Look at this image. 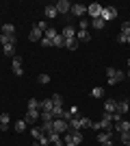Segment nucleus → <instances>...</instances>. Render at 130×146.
<instances>
[{
  "label": "nucleus",
  "instance_id": "nucleus-41",
  "mask_svg": "<svg viewBox=\"0 0 130 146\" xmlns=\"http://www.w3.org/2000/svg\"><path fill=\"white\" fill-rule=\"evenodd\" d=\"M117 122H122V116L115 111V113H113V124H117Z\"/></svg>",
  "mask_w": 130,
  "mask_h": 146
},
{
  "label": "nucleus",
  "instance_id": "nucleus-38",
  "mask_svg": "<svg viewBox=\"0 0 130 146\" xmlns=\"http://www.w3.org/2000/svg\"><path fill=\"white\" fill-rule=\"evenodd\" d=\"M122 135V142L124 144H130V131H126V133H119Z\"/></svg>",
  "mask_w": 130,
  "mask_h": 146
},
{
  "label": "nucleus",
  "instance_id": "nucleus-21",
  "mask_svg": "<svg viewBox=\"0 0 130 146\" xmlns=\"http://www.w3.org/2000/svg\"><path fill=\"white\" fill-rule=\"evenodd\" d=\"M46 15H48V20H52V18H56L59 13H56V9H54V5H48L46 7Z\"/></svg>",
  "mask_w": 130,
  "mask_h": 146
},
{
  "label": "nucleus",
  "instance_id": "nucleus-13",
  "mask_svg": "<svg viewBox=\"0 0 130 146\" xmlns=\"http://www.w3.org/2000/svg\"><path fill=\"white\" fill-rule=\"evenodd\" d=\"M9 124H11L9 113H0V131H7V129H9Z\"/></svg>",
  "mask_w": 130,
  "mask_h": 146
},
{
  "label": "nucleus",
  "instance_id": "nucleus-37",
  "mask_svg": "<svg viewBox=\"0 0 130 146\" xmlns=\"http://www.w3.org/2000/svg\"><path fill=\"white\" fill-rule=\"evenodd\" d=\"M35 29H39L41 33H46V31H48V24H46V22H37V24H35Z\"/></svg>",
  "mask_w": 130,
  "mask_h": 146
},
{
  "label": "nucleus",
  "instance_id": "nucleus-12",
  "mask_svg": "<svg viewBox=\"0 0 130 146\" xmlns=\"http://www.w3.org/2000/svg\"><path fill=\"white\" fill-rule=\"evenodd\" d=\"M67 133L72 135V140H74V144H78V146L82 144V133H80V131H78V129H69Z\"/></svg>",
  "mask_w": 130,
  "mask_h": 146
},
{
  "label": "nucleus",
  "instance_id": "nucleus-45",
  "mask_svg": "<svg viewBox=\"0 0 130 146\" xmlns=\"http://www.w3.org/2000/svg\"><path fill=\"white\" fill-rule=\"evenodd\" d=\"M126 44H130V35H126Z\"/></svg>",
  "mask_w": 130,
  "mask_h": 146
},
{
  "label": "nucleus",
  "instance_id": "nucleus-9",
  "mask_svg": "<svg viewBox=\"0 0 130 146\" xmlns=\"http://www.w3.org/2000/svg\"><path fill=\"white\" fill-rule=\"evenodd\" d=\"M52 109H54V103H52V98L39 100V111H52Z\"/></svg>",
  "mask_w": 130,
  "mask_h": 146
},
{
  "label": "nucleus",
  "instance_id": "nucleus-10",
  "mask_svg": "<svg viewBox=\"0 0 130 146\" xmlns=\"http://www.w3.org/2000/svg\"><path fill=\"white\" fill-rule=\"evenodd\" d=\"M113 131H117V133H126V131H130V122L122 120V122H117V124H113Z\"/></svg>",
  "mask_w": 130,
  "mask_h": 146
},
{
  "label": "nucleus",
  "instance_id": "nucleus-33",
  "mask_svg": "<svg viewBox=\"0 0 130 146\" xmlns=\"http://www.w3.org/2000/svg\"><path fill=\"white\" fill-rule=\"evenodd\" d=\"M82 127H85V129H91V127H93V122L89 120V118H80V129H82Z\"/></svg>",
  "mask_w": 130,
  "mask_h": 146
},
{
  "label": "nucleus",
  "instance_id": "nucleus-5",
  "mask_svg": "<svg viewBox=\"0 0 130 146\" xmlns=\"http://www.w3.org/2000/svg\"><path fill=\"white\" fill-rule=\"evenodd\" d=\"M54 9H56V13H67V11H72V2H67V0H59L54 5Z\"/></svg>",
  "mask_w": 130,
  "mask_h": 146
},
{
  "label": "nucleus",
  "instance_id": "nucleus-18",
  "mask_svg": "<svg viewBox=\"0 0 130 146\" xmlns=\"http://www.w3.org/2000/svg\"><path fill=\"white\" fill-rule=\"evenodd\" d=\"M0 33H2V35H9V37H15V26L13 24H5Z\"/></svg>",
  "mask_w": 130,
  "mask_h": 146
},
{
  "label": "nucleus",
  "instance_id": "nucleus-29",
  "mask_svg": "<svg viewBox=\"0 0 130 146\" xmlns=\"http://www.w3.org/2000/svg\"><path fill=\"white\" fill-rule=\"evenodd\" d=\"M26 127H28V124H26L24 120H18V122H15V131H18V133H24Z\"/></svg>",
  "mask_w": 130,
  "mask_h": 146
},
{
  "label": "nucleus",
  "instance_id": "nucleus-46",
  "mask_svg": "<svg viewBox=\"0 0 130 146\" xmlns=\"http://www.w3.org/2000/svg\"><path fill=\"white\" fill-rule=\"evenodd\" d=\"M65 146H78V144H74V142H69V144H65Z\"/></svg>",
  "mask_w": 130,
  "mask_h": 146
},
{
  "label": "nucleus",
  "instance_id": "nucleus-24",
  "mask_svg": "<svg viewBox=\"0 0 130 146\" xmlns=\"http://www.w3.org/2000/svg\"><path fill=\"white\" fill-rule=\"evenodd\" d=\"M69 129H78L80 131V116H74L69 120Z\"/></svg>",
  "mask_w": 130,
  "mask_h": 146
},
{
  "label": "nucleus",
  "instance_id": "nucleus-8",
  "mask_svg": "<svg viewBox=\"0 0 130 146\" xmlns=\"http://www.w3.org/2000/svg\"><path fill=\"white\" fill-rule=\"evenodd\" d=\"M104 111H106V113H115V111H117V100L106 98V100H104Z\"/></svg>",
  "mask_w": 130,
  "mask_h": 146
},
{
  "label": "nucleus",
  "instance_id": "nucleus-20",
  "mask_svg": "<svg viewBox=\"0 0 130 146\" xmlns=\"http://www.w3.org/2000/svg\"><path fill=\"white\" fill-rule=\"evenodd\" d=\"M63 113H65L63 105H56L54 109H52V116H54V120H56V118H61V120H63Z\"/></svg>",
  "mask_w": 130,
  "mask_h": 146
},
{
  "label": "nucleus",
  "instance_id": "nucleus-28",
  "mask_svg": "<svg viewBox=\"0 0 130 146\" xmlns=\"http://www.w3.org/2000/svg\"><path fill=\"white\" fill-rule=\"evenodd\" d=\"M5 55L7 57H13V55H15V44H7V46H5Z\"/></svg>",
  "mask_w": 130,
  "mask_h": 146
},
{
  "label": "nucleus",
  "instance_id": "nucleus-16",
  "mask_svg": "<svg viewBox=\"0 0 130 146\" xmlns=\"http://www.w3.org/2000/svg\"><path fill=\"white\" fill-rule=\"evenodd\" d=\"M76 42H91V35H89V31H78L76 33Z\"/></svg>",
  "mask_w": 130,
  "mask_h": 146
},
{
  "label": "nucleus",
  "instance_id": "nucleus-4",
  "mask_svg": "<svg viewBox=\"0 0 130 146\" xmlns=\"http://www.w3.org/2000/svg\"><path fill=\"white\" fill-rule=\"evenodd\" d=\"M11 68H13V74H15V76H22V74H24V68H22V57H13Z\"/></svg>",
  "mask_w": 130,
  "mask_h": 146
},
{
  "label": "nucleus",
  "instance_id": "nucleus-42",
  "mask_svg": "<svg viewBox=\"0 0 130 146\" xmlns=\"http://www.w3.org/2000/svg\"><path fill=\"white\" fill-rule=\"evenodd\" d=\"M39 44H41V46H52V39H46V37H43Z\"/></svg>",
  "mask_w": 130,
  "mask_h": 146
},
{
  "label": "nucleus",
  "instance_id": "nucleus-14",
  "mask_svg": "<svg viewBox=\"0 0 130 146\" xmlns=\"http://www.w3.org/2000/svg\"><path fill=\"white\" fill-rule=\"evenodd\" d=\"M111 135H113V131H98V142H100V144L111 142Z\"/></svg>",
  "mask_w": 130,
  "mask_h": 146
},
{
  "label": "nucleus",
  "instance_id": "nucleus-35",
  "mask_svg": "<svg viewBox=\"0 0 130 146\" xmlns=\"http://www.w3.org/2000/svg\"><path fill=\"white\" fill-rule=\"evenodd\" d=\"M122 35H130V22H124V24H122Z\"/></svg>",
  "mask_w": 130,
  "mask_h": 146
},
{
  "label": "nucleus",
  "instance_id": "nucleus-50",
  "mask_svg": "<svg viewBox=\"0 0 130 146\" xmlns=\"http://www.w3.org/2000/svg\"><path fill=\"white\" fill-rule=\"evenodd\" d=\"M128 66H130V59H128Z\"/></svg>",
  "mask_w": 130,
  "mask_h": 146
},
{
  "label": "nucleus",
  "instance_id": "nucleus-6",
  "mask_svg": "<svg viewBox=\"0 0 130 146\" xmlns=\"http://www.w3.org/2000/svg\"><path fill=\"white\" fill-rule=\"evenodd\" d=\"M128 111H130V100H128V98L119 100V103H117V113H119V116H124V113H128Z\"/></svg>",
  "mask_w": 130,
  "mask_h": 146
},
{
  "label": "nucleus",
  "instance_id": "nucleus-15",
  "mask_svg": "<svg viewBox=\"0 0 130 146\" xmlns=\"http://www.w3.org/2000/svg\"><path fill=\"white\" fill-rule=\"evenodd\" d=\"M72 13H74V15H78V18H85L87 7H82V5H72Z\"/></svg>",
  "mask_w": 130,
  "mask_h": 146
},
{
  "label": "nucleus",
  "instance_id": "nucleus-25",
  "mask_svg": "<svg viewBox=\"0 0 130 146\" xmlns=\"http://www.w3.org/2000/svg\"><path fill=\"white\" fill-rule=\"evenodd\" d=\"M65 48H67V50H76V48H78L76 37H74V39H65Z\"/></svg>",
  "mask_w": 130,
  "mask_h": 146
},
{
  "label": "nucleus",
  "instance_id": "nucleus-40",
  "mask_svg": "<svg viewBox=\"0 0 130 146\" xmlns=\"http://www.w3.org/2000/svg\"><path fill=\"white\" fill-rule=\"evenodd\" d=\"M37 142H39V144H41V146H48V144H50V140H48V135H41V137H39Z\"/></svg>",
  "mask_w": 130,
  "mask_h": 146
},
{
  "label": "nucleus",
  "instance_id": "nucleus-44",
  "mask_svg": "<svg viewBox=\"0 0 130 146\" xmlns=\"http://www.w3.org/2000/svg\"><path fill=\"white\" fill-rule=\"evenodd\" d=\"M102 146H113V142H104V144H102Z\"/></svg>",
  "mask_w": 130,
  "mask_h": 146
},
{
  "label": "nucleus",
  "instance_id": "nucleus-34",
  "mask_svg": "<svg viewBox=\"0 0 130 146\" xmlns=\"http://www.w3.org/2000/svg\"><path fill=\"white\" fill-rule=\"evenodd\" d=\"M28 109H39V100L37 98H31V100H28Z\"/></svg>",
  "mask_w": 130,
  "mask_h": 146
},
{
  "label": "nucleus",
  "instance_id": "nucleus-47",
  "mask_svg": "<svg viewBox=\"0 0 130 146\" xmlns=\"http://www.w3.org/2000/svg\"><path fill=\"white\" fill-rule=\"evenodd\" d=\"M33 146H41V144H39V142H35V144H33Z\"/></svg>",
  "mask_w": 130,
  "mask_h": 146
},
{
  "label": "nucleus",
  "instance_id": "nucleus-30",
  "mask_svg": "<svg viewBox=\"0 0 130 146\" xmlns=\"http://www.w3.org/2000/svg\"><path fill=\"white\" fill-rule=\"evenodd\" d=\"M31 133H33V137H35V140H39V137L43 135V131H41V127H31Z\"/></svg>",
  "mask_w": 130,
  "mask_h": 146
},
{
  "label": "nucleus",
  "instance_id": "nucleus-51",
  "mask_svg": "<svg viewBox=\"0 0 130 146\" xmlns=\"http://www.w3.org/2000/svg\"><path fill=\"white\" fill-rule=\"evenodd\" d=\"M126 146H130V144H126Z\"/></svg>",
  "mask_w": 130,
  "mask_h": 146
},
{
  "label": "nucleus",
  "instance_id": "nucleus-3",
  "mask_svg": "<svg viewBox=\"0 0 130 146\" xmlns=\"http://www.w3.org/2000/svg\"><path fill=\"white\" fill-rule=\"evenodd\" d=\"M115 15H117V9H115V7H104V9H102V15H100V18L104 20V22H108V20H113Z\"/></svg>",
  "mask_w": 130,
  "mask_h": 146
},
{
  "label": "nucleus",
  "instance_id": "nucleus-27",
  "mask_svg": "<svg viewBox=\"0 0 130 146\" xmlns=\"http://www.w3.org/2000/svg\"><path fill=\"white\" fill-rule=\"evenodd\" d=\"M52 46H65V37H63L61 33H59V35H56L54 39H52Z\"/></svg>",
  "mask_w": 130,
  "mask_h": 146
},
{
  "label": "nucleus",
  "instance_id": "nucleus-31",
  "mask_svg": "<svg viewBox=\"0 0 130 146\" xmlns=\"http://www.w3.org/2000/svg\"><path fill=\"white\" fill-rule=\"evenodd\" d=\"M56 35H59V33H56L54 29H50V26H48V31H46V33H43V37H46V39H54Z\"/></svg>",
  "mask_w": 130,
  "mask_h": 146
},
{
  "label": "nucleus",
  "instance_id": "nucleus-22",
  "mask_svg": "<svg viewBox=\"0 0 130 146\" xmlns=\"http://www.w3.org/2000/svg\"><path fill=\"white\" fill-rule=\"evenodd\" d=\"M39 118H41L43 122H54V116H52V111H41V113H39Z\"/></svg>",
  "mask_w": 130,
  "mask_h": 146
},
{
  "label": "nucleus",
  "instance_id": "nucleus-11",
  "mask_svg": "<svg viewBox=\"0 0 130 146\" xmlns=\"http://www.w3.org/2000/svg\"><path fill=\"white\" fill-rule=\"evenodd\" d=\"M28 39H31V42H41V39H43V33H41L39 29H35V26H33L31 33H28Z\"/></svg>",
  "mask_w": 130,
  "mask_h": 146
},
{
  "label": "nucleus",
  "instance_id": "nucleus-23",
  "mask_svg": "<svg viewBox=\"0 0 130 146\" xmlns=\"http://www.w3.org/2000/svg\"><path fill=\"white\" fill-rule=\"evenodd\" d=\"M91 26H93V29H98V31H102V29L106 26V22H104L102 18H95V20L91 22Z\"/></svg>",
  "mask_w": 130,
  "mask_h": 146
},
{
  "label": "nucleus",
  "instance_id": "nucleus-2",
  "mask_svg": "<svg viewBox=\"0 0 130 146\" xmlns=\"http://www.w3.org/2000/svg\"><path fill=\"white\" fill-rule=\"evenodd\" d=\"M102 9H104V7H100L98 2H93V5L87 7V13H89V15L95 20V18H100V15H102Z\"/></svg>",
  "mask_w": 130,
  "mask_h": 146
},
{
  "label": "nucleus",
  "instance_id": "nucleus-48",
  "mask_svg": "<svg viewBox=\"0 0 130 146\" xmlns=\"http://www.w3.org/2000/svg\"><path fill=\"white\" fill-rule=\"evenodd\" d=\"M126 76H128V79H130V70H128V74H126Z\"/></svg>",
  "mask_w": 130,
  "mask_h": 146
},
{
  "label": "nucleus",
  "instance_id": "nucleus-19",
  "mask_svg": "<svg viewBox=\"0 0 130 146\" xmlns=\"http://www.w3.org/2000/svg\"><path fill=\"white\" fill-rule=\"evenodd\" d=\"M122 79H126V74H124V72H119V70H117V74H115L113 79H108V85H117V83H119Z\"/></svg>",
  "mask_w": 130,
  "mask_h": 146
},
{
  "label": "nucleus",
  "instance_id": "nucleus-49",
  "mask_svg": "<svg viewBox=\"0 0 130 146\" xmlns=\"http://www.w3.org/2000/svg\"><path fill=\"white\" fill-rule=\"evenodd\" d=\"M0 31H2V24H0Z\"/></svg>",
  "mask_w": 130,
  "mask_h": 146
},
{
  "label": "nucleus",
  "instance_id": "nucleus-39",
  "mask_svg": "<svg viewBox=\"0 0 130 146\" xmlns=\"http://www.w3.org/2000/svg\"><path fill=\"white\" fill-rule=\"evenodd\" d=\"M52 103H54V107H56V105H61V103H63L61 94H54V96H52Z\"/></svg>",
  "mask_w": 130,
  "mask_h": 146
},
{
  "label": "nucleus",
  "instance_id": "nucleus-7",
  "mask_svg": "<svg viewBox=\"0 0 130 146\" xmlns=\"http://www.w3.org/2000/svg\"><path fill=\"white\" fill-rule=\"evenodd\" d=\"M39 113H41L39 109H28V111H26V118H24V122H26V124H33V122H35V120L39 118Z\"/></svg>",
  "mask_w": 130,
  "mask_h": 146
},
{
  "label": "nucleus",
  "instance_id": "nucleus-32",
  "mask_svg": "<svg viewBox=\"0 0 130 146\" xmlns=\"http://www.w3.org/2000/svg\"><path fill=\"white\" fill-rule=\"evenodd\" d=\"M91 96L93 98H102V96H104V90H102V87H93V90H91Z\"/></svg>",
  "mask_w": 130,
  "mask_h": 146
},
{
  "label": "nucleus",
  "instance_id": "nucleus-43",
  "mask_svg": "<svg viewBox=\"0 0 130 146\" xmlns=\"http://www.w3.org/2000/svg\"><path fill=\"white\" fill-rule=\"evenodd\" d=\"M87 26H91V24H89V22H87V20L82 18V22H80V29H82V31H87Z\"/></svg>",
  "mask_w": 130,
  "mask_h": 146
},
{
  "label": "nucleus",
  "instance_id": "nucleus-17",
  "mask_svg": "<svg viewBox=\"0 0 130 146\" xmlns=\"http://www.w3.org/2000/svg\"><path fill=\"white\" fill-rule=\"evenodd\" d=\"M61 35L65 37V39H74V37H76V31H74V26H65Z\"/></svg>",
  "mask_w": 130,
  "mask_h": 146
},
{
  "label": "nucleus",
  "instance_id": "nucleus-26",
  "mask_svg": "<svg viewBox=\"0 0 130 146\" xmlns=\"http://www.w3.org/2000/svg\"><path fill=\"white\" fill-rule=\"evenodd\" d=\"M0 42H2V46H7V44H15V37H9V35H2V33H0Z\"/></svg>",
  "mask_w": 130,
  "mask_h": 146
},
{
  "label": "nucleus",
  "instance_id": "nucleus-1",
  "mask_svg": "<svg viewBox=\"0 0 130 146\" xmlns=\"http://www.w3.org/2000/svg\"><path fill=\"white\" fill-rule=\"evenodd\" d=\"M52 131H56L59 135H65V133L69 131V122L61 120V118H56V120L52 122Z\"/></svg>",
  "mask_w": 130,
  "mask_h": 146
},
{
  "label": "nucleus",
  "instance_id": "nucleus-36",
  "mask_svg": "<svg viewBox=\"0 0 130 146\" xmlns=\"http://www.w3.org/2000/svg\"><path fill=\"white\" fill-rule=\"evenodd\" d=\"M39 83H41V85H48V83H50V76H48V74H39Z\"/></svg>",
  "mask_w": 130,
  "mask_h": 146
}]
</instances>
